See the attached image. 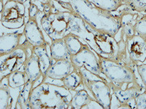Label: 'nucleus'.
<instances>
[{
    "instance_id": "obj_18",
    "label": "nucleus",
    "mask_w": 146,
    "mask_h": 109,
    "mask_svg": "<svg viewBox=\"0 0 146 109\" xmlns=\"http://www.w3.org/2000/svg\"><path fill=\"white\" fill-rule=\"evenodd\" d=\"M83 75L81 70L74 68V70L62 80V85L70 91H74L83 85Z\"/></svg>"
},
{
    "instance_id": "obj_31",
    "label": "nucleus",
    "mask_w": 146,
    "mask_h": 109,
    "mask_svg": "<svg viewBox=\"0 0 146 109\" xmlns=\"http://www.w3.org/2000/svg\"><path fill=\"white\" fill-rule=\"evenodd\" d=\"M38 1H42V2H46V0H38Z\"/></svg>"
},
{
    "instance_id": "obj_21",
    "label": "nucleus",
    "mask_w": 146,
    "mask_h": 109,
    "mask_svg": "<svg viewBox=\"0 0 146 109\" xmlns=\"http://www.w3.org/2000/svg\"><path fill=\"white\" fill-rule=\"evenodd\" d=\"M8 84L12 89L20 88L25 86V84L28 81L27 75L24 70H17L16 71L12 72L8 76Z\"/></svg>"
},
{
    "instance_id": "obj_29",
    "label": "nucleus",
    "mask_w": 146,
    "mask_h": 109,
    "mask_svg": "<svg viewBox=\"0 0 146 109\" xmlns=\"http://www.w3.org/2000/svg\"><path fill=\"white\" fill-rule=\"evenodd\" d=\"M30 6V8H29V16H30V18H34L38 12V10L37 7L34 4L31 3Z\"/></svg>"
},
{
    "instance_id": "obj_25",
    "label": "nucleus",
    "mask_w": 146,
    "mask_h": 109,
    "mask_svg": "<svg viewBox=\"0 0 146 109\" xmlns=\"http://www.w3.org/2000/svg\"><path fill=\"white\" fill-rule=\"evenodd\" d=\"M123 33L126 37V40H127L128 38L133 37L135 35V27L132 26L130 24L124 25V27H123Z\"/></svg>"
},
{
    "instance_id": "obj_3",
    "label": "nucleus",
    "mask_w": 146,
    "mask_h": 109,
    "mask_svg": "<svg viewBox=\"0 0 146 109\" xmlns=\"http://www.w3.org/2000/svg\"><path fill=\"white\" fill-rule=\"evenodd\" d=\"M101 66L102 73L109 82L118 87L137 82L135 72V65H130L122 62L98 56Z\"/></svg>"
},
{
    "instance_id": "obj_16",
    "label": "nucleus",
    "mask_w": 146,
    "mask_h": 109,
    "mask_svg": "<svg viewBox=\"0 0 146 109\" xmlns=\"http://www.w3.org/2000/svg\"><path fill=\"white\" fill-rule=\"evenodd\" d=\"M34 86V83L27 81L25 86L19 91L17 97L16 108H31L30 96L32 89Z\"/></svg>"
},
{
    "instance_id": "obj_23",
    "label": "nucleus",
    "mask_w": 146,
    "mask_h": 109,
    "mask_svg": "<svg viewBox=\"0 0 146 109\" xmlns=\"http://www.w3.org/2000/svg\"><path fill=\"white\" fill-rule=\"evenodd\" d=\"M135 33L146 39V16L140 19L135 25Z\"/></svg>"
},
{
    "instance_id": "obj_6",
    "label": "nucleus",
    "mask_w": 146,
    "mask_h": 109,
    "mask_svg": "<svg viewBox=\"0 0 146 109\" xmlns=\"http://www.w3.org/2000/svg\"><path fill=\"white\" fill-rule=\"evenodd\" d=\"M84 87L90 92L94 100L103 106L110 108L112 90L110 83L104 77L96 79H90L83 77Z\"/></svg>"
},
{
    "instance_id": "obj_7",
    "label": "nucleus",
    "mask_w": 146,
    "mask_h": 109,
    "mask_svg": "<svg viewBox=\"0 0 146 109\" xmlns=\"http://www.w3.org/2000/svg\"><path fill=\"white\" fill-rule=\"evenodd\" d=\"M70 61L74 69L79 70L83 67L95 75H102L98 57L88 44H85L79 52L70 56Z\"/></svg>"
},
{
    "instance_id": "obj_1",
    "label": "nucleus",
    "mask_w": 146,
    "mask_h": 109,
    "mask_svg": "<svg viewBox=\"0 0 146 109\" xmlns=\"http://www.w3.org/2000/svg\"><path fill=\"white\" fill-rule=\"evenodd\" d=\"M72 5V12L79 16L92 27L115 37L120 29L121 18L107 13V10L94 8L88 0H69Z\"/></svg>"
},
{
    "instance_id": "obj_11",
    "label": "nucleus",
    "mask_w": 146,
    "mask_h": 109,
    "mask_svg": "<svg viewBox=\"0 0 146 109\" xmlns=\"http://www.w3.org/2000/svg\"><path fill=\"white\" fill-rule=\"evenodd\" d=\"M110 83L112 93L117 98L119 102L122 104H125L130 101V100L134 99L137 95L143 92V88L138 82L131 84V87H127L126 89H121L112 83Z\"/></svg>"
},
{
    "instance_id": "obj_28",
    "label": "nucleus",
    "mask_w": 146,
    "mask_h": 109,
    "mask_svg": "<svg viewBox=\"0 0 146 109\" xmlns=\"http://www.w3.org/2000/svg\"><path fill=\"white\" fill-rule=\"evenodd\" d=\"M86 108H104L101 104H100L96 100L93 98L88 105L86 107Z\"/></svg>"
},
{
    "instance_id": "obj_8",
    "label": "nucleus",
    "mask_w": 146,
    "mask_h": 109,
    "mask_svg": "<svg viewBox=\"0 0 146 109\" xmlns=\"http://www.w3.org/2000/svg\"><path fill=\"white\" fill-rule=\"evenodd\" d=\"M1 24L8 29H17L23 25L25 7L17 0L8 1L1 12Z\"/></svg>"
},
{
    "instance_id": "obj_10",
    "label": "nucleus",
    "mask_w": 146,
    "mask_h": 109,
    "mask_svg": "<svg viewBox=\"0 0 146 109\" xmlns=\"http://www.w3.org/2000/svg\"><path fill=\"white\" fill-rule=\"evenodd\" d=\"M73 70H74V67L70 60H53L51 65L46 70L45 75L43 76L42 81H44L46 79L62 81Z\"/></svg>"
},
{
    "instance_id": "obj_4",
    "label": "nucleus",
    "mask_w": 146,
    "mask_h": 109,
    "mask_svg": "<svg viewBox=\"0 0 146 109\" xmlns=\"http://www.w3.org/2000/svg\"><path fill=\"white\" fill-rule=\"evenodd\" d=\"M34 46L27 40L9 53L0 54V80L20 70L33 52Z\"/></svg>"
},
{
    "instance_id": "obj_9",
    "label": "nucleus",
    "mask_w": 146,
    "mask_h": 109,
    "mask_svg": "<svg viewBox=\"0 0 146 109\" xmlns=\"http://www.w3.org/2000/svg\"><path fill=\"white\" fill-rule=\"evenodd\" d=\"M126 46L130 58L135 63L146 60V39L139 35H134L126 40Z\"/></svg>"
},
{
    "instance_id": "obj_14",
    "label": "nucleus",
    "mask_w": 146,
    "mask_h": 109,
    "mask_svg": "<svg viewBox=\"0 0 146 109\" xmlns=\"http://www.w3.org/2000/svg\"><path fill=\"white\" fill-rule=\"evenodd\" d=\"M50 55L53 60H70V54L68 50L64 38L52 41L50 46Z\"/></svg>"
},
{
    "instance_id": "obj_5",
    "label": "nucleus",
    "mask_w": 146,
    "mask_h": 109,
    "mask_svg": "<svg viewBox=\"0 0 146 109\" xmlns=\"http://www.w3.org/2000/svg\"><path fill=\"white\" fill-rule=\"evenodd\" d=\"M71 13L58 12L45 16L42 26L52 40L62 39L69 33V19Z\"/></svg>"
},
{
    "instance_id": "obj_26",
    "label": "nucleus",
    "mask_w": 146,
    "mask_h": 109,
    "mask_svg": "<svg viewBox=\"0 0 146 109\" xmlns=\"http://www.w3.org/2000/svg\"><path fill=\"white\" fill-rule=\"evenodd\" d=\"M137 71L139 74L142 82L146 87V64L137 65Z\"/></svg>"
},
{
    "instance_id": "obj_30",
    "label": "nucleus",
    "mask_w": 146,
    "mask_h": 109,
    "mask_svg": "<svg viewBox=\"0 0 146 109\" xmlns=\"http://www.w3.org/2000/svg\"><path fill=\"white\" fill-rule=\"evenodd\" d=\"M17 1H19V2H21V3H24V2H25V1H27V0H17Z\"/></svg>"
},
{
    "instance_id": "obj_24",
    "label": "nucleus",
    "mask_w": 146,
    "mask_h": 109,
    "mask_svg": "<svg viewBox=\"0 0 146 109\" xmlns=\"http://www.w3.org/2000/svg\"><path fill=\"white\" fill-rule=\"evenodd\" d=\"M136 108L145 109L146 108V91L140 93L135 98Z\"/></svg>"
},
{
    "instance_id": "obj_2",
    "label": "nucleus",
    "mask_w": 146,
    "mask_h": 109,
    "mask_svg": "<svg viewBox=\"0 0 146 109\" xmlns=\"http://www.w3.org/2000/svg\"><path fill=\"white\" fill-rule=\"evenodd\" d=\"M72 98L70 90L64 85L41 81L32 89L30 107L34 109L69 108Z\"/></svg>"
},
{
    "instance_id": "obj_13",
    "label": "nucleus",
    "mask_w": 146,
    "mask_h": 109,
    "mask_svg": "<svg viewBox=\"0 0 146 109\" xmlns=\"http://www.w3.org/2000/svg\"><path fill=\"white\" fill-rule=\"evenodd\" d=\"M23 67V70L28 80L34 83V85L36 81L40 80V79L44 76L43 72H42L38 58L34 52L27 58Z\"/></svg>"
},
{
    "instance_id": "obj_20",
    "label": "nucleus",
    "mask_w": 146,
    "mask_h": 109,
    "mask_svg": "<svg viewBox=\"0 0 146 109\" xmlns=\"http://www.w3.org/2000/svg\"><path fill=\"white\" fill-rule=\"evenodd\" d=\"M64 40L65 41V44L70 53V56L76 54L83 48L85 44H83L80 40L79 37L78 36L72 33L67 34L64 37Z\"/></svg>"
},
{
    "instance_id": "obj_19",
    "label": "nucleus",
    "mask_w": 146,
    "mask_h": 109,
    "mask_svg": "<svg viewBox=\"0 0 146 109\" xmlns=\"http://www.w3.org/2000/svg\"><path fill=\"white\" fill-rule=\"evenodd\" d=\"M93 98L90 96L86 88L76 91L70 101L71 108H86Z\"/></svg>"
},
{
    "instance_id": "obj_15",
    "label": "nucleus",
    "mask_w": 146,
    "mask_h": 109,
    "mask_svg": "<svg viewBox=\"0 0 146 109\" xmlns=\"http://www.w3.org/2000/svg\"><path fill=\"white\" fill-rule=\"evenodd\" d=\"M22 35L9 33L1 36L0 54L9 53L17 48L21 42Z\"/></svg>"
},
{
    "instance_id": "obj_22",
    "label": "nucleus",
    "mask_w": 146,
    "mask_h": 109,
    "mask_svg": "<svg viewBox=\"0 0 146 109\" xmlns=\"http://www.w3.org/2000/svg\"><path fill=\"white\" fill-rule=\"evenodd\" d=\"M10 86H0V108H14Z\"/></svg>"
},
{
    "instance_id": "obj_17",
    "label": "nucleus",
    "mask_w": 146,
    "mask_h": 109,
    "mask_svg": "<svg viewBox=\"0 0 146 109\" xmlns=\"http://www.w3.org/2000/svg\"><path fill=\"white\" fill-rule=\"evenodd\" d=\"M46 48H47V44H46L40 46L34 47L33 49V52L37 56L39 60L42 72H43L44 75L53 62L51 55L48 54Z\"/></svg>"
},
{
    "instance_id": "obj_27",
    "label": "nucleus",
    "mask_w": 146,
    "mask_h": 109,
    "mask_svg": "<svg viewBox=\"0 0 146 109\" xmlns=\"http://www.w3.org/2000/svg\"><path fill=\"white\" fill-rule=\"evenodd\" d=\"M133 6L139 11L146 10V0H132Z\"/></svg>"
},
{
    "instance_id": "obj_12",
    "label": "nucleus",
    "mask_w": 146,
    "mask_h": 109,
    "mask_svg": "<svg viewBox=\"0 0 146 109\" xmlns=\"http://www.w3.org/2000/svg\"><path fill=\"white\" fill-rule=\"evenodd\" d=\"M24 34L26 40L34 47L40 46L46 44L37 22L34 18H30V20L25 25Z\"/></svg>"
}]
</instances>
